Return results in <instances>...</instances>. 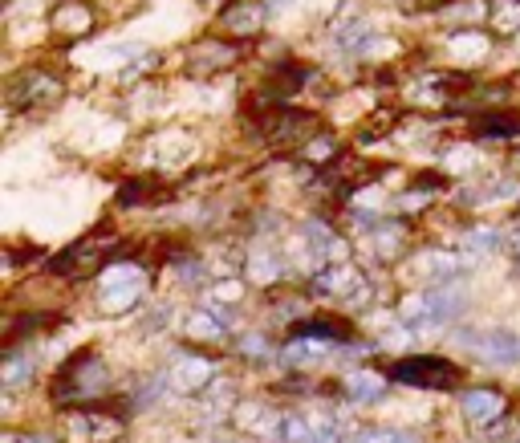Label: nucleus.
Listing matches in <instances>:
<instances>
[{
	"instance_id": "1",
	"label": "nucleus",
	"mask_w": 520,
	"mask_h": 443,
	"mask_svg": "<svg viewBox=\"0 0 520 443\" xmlns=\"http://www.w3.org/2000/svg\"><path fill=\"white\" fill-rule=\"evenodd\" d=\"M106 387H110V370H106V362H102L98 354L82 350L70 366L61 370L57 387H53V399H57L61 407H65V403H90V399H98Z\"/></svg>"
},
{
	"instance_id": "2",
	"label": "nucleus",
	"mask_w": 520,
	"mask_h": 443,
	"mask_svg": "<svg viewBox=\"0 0 520 443\" xmlns=\"http://www.w3.org/2000/svg\"><path fill=\"white\" fill-rule=\"evenodd\" d=\"M390 378L395 383H407V387H423V391H447L460 383V370H455L447 358H435V354H415V358H399L390 366Z\"/></svg>"
},
{
	"instance_id": "3",
	"label": "nucleus",
	"mask_w": 520,
	"mask_h": 443,
	"mask_svg": "<svg viewBox=\"0 0 520 443\" xmlns=\"http://www.w3.org/2000/svg\"><path fill=\"white\" fill-rule=\"evenodd\" d=\"M114 252H118V240L110 232H94V236L78 240L70 252H61V257L53 261V273H61V277H90V273H98L114 257Z\"/></svg>"
},
{
	"instance_id": "4",
	"label": "nucleus",
	"mask_w": 520,
	"mask_h": 443,
	"mask_svg": "<svg viewBox=\"0 0 520 443\" xmlns=\"http://www.w3.org/2000/svg\"><path fill=\"white\" fill-rule=\"evenodd\" d=\"M143 285H147V277H143L139 265H110V269H102L98 273V305H102V313L130 309L139 301Z\"/></svg>"
},
{
	"instance_id": "5",
	"label": "nucleus",
	"mask_w": 520,
	"mask_h": 443,
	"mask_svg": "<svg viewBox=\"0 0 520 443\" xmlns=\"http://www.w3.org/2000/svg\"><path fill=\"white\" fill-rule=\"evenodd\" d=\"M61 82L53 74H41V70H29V74H17L13 86H9V106L13 110H45L61 98Z\"/></svg>"
},
{
	"instance_id": "6",
	"label": "nucleus",
	"mask_w": 520,
	"mask_h": 443,
	"mask_svg": "<svg viewBox=\"0 0 520 443\" xmlns=\"http://www.w3.org/2000/svg\"><path fill=\"white\" fill-rule=\"evenodd\" d=\"M65 431H70V443H110L122 435V419L110 411H70Z\"/></svg>"
},
{
	"instance_id": "7",
	"label": "nucleus",
	"mask_w": 520,
	"mask_h": 443,
	"mask_svg": "<svg viewBox=\"0 0 520 443\" xmlns=\"http://www.w3.org/2000/svg\"><path fill=\"white\" fill-rule=\"evenodd\" d=\"M313 289H317L321 297H334V301H358V297H370L366 277H362L358 269H350V265H325V269H317Z\"/></svg>"
},
{
	"instance_id": "8",
	"label": "nucleus",
	"mask_w": 520,
	"mask_h": 443,
	"mask_svg": "<svg viewBox=\"0 0 520 443\" xmlns=\"http://www.w3.org/2000/svg\"><path fill=\"white\" fill-rule=\"evenodd\" d=\"M212 378H216V370H212L208 358L187 354V358H175V366L167 370V387L179 391V395H200Z\"/></svg>"
},
{
	"instance_id": "9",
	"label": "nucleus",
	"mask_w": 520,
	"mask_h": 443,
	"mask_svg": "<svg viewBox=\"0 0 520 443\" xmlns=\"http://www.w3.org/2000/svg\"><path fill=\"white\" fill-rule=\"evenodd\" d=\"M94 9L86 5V0H61V5L53 9V33L65 37V41H82L86 33H94Z\"/></svg>"
},
{
	"instance_id": "10",
	"label": "nucleus",
	"mask_w": 520,
	"mask_h": 443,
	"mask_svg": "<svg viewBox=\"0 0 520 443\" xmlns=\"http://www.w3.org/2000/svg\"><path fill=\"white\" fill-rule=\"evenodd\" d=\"M265 17H269L265 0H232V5L220 13V25H224L232 37H252V33H260Z\"/></svg>"
},
{
	"instance_id": "11",
	"label": "nucleus",
	"mask_w": 520,
	"mask_h": 443,
	"mask_svg": "<svg viewBox=\"0 0 520 443\" xmlns=\"http://www.w3.org/2000/svg\"><path fill=\"white\" fill-rule=\"evenodd\" d=\"M464 415H468L472 423H480V427L500 423V419L508 415V399H504L500 391H492V387L468 391V395H464Z\"/></svg>"
},
{
	"instance_id": "12",
	"label": "nucleus",
	"mask_w": 520,
	"mask_h": 443,
	"mask_svg": "<svg viewBox=\"0 0 520 443\" xmlns=\"http://www.w3.org/2000/svg\"><path fill=\"white\" fill-rule=\"evenodd\" d=\"M240 57V49L236 45H220V41H200L191 49V70L195 74H220V70H228L232 61Z\"/></svg>"
},
{
	"instance_id": "13",
	"label": "nucleus",
	"mask_w": 520,
	"mask_h": 443,
	"mask_svg": "<svg viewBox=\"0 0 520 443\" xmlns=\"http://www.w3.org/2000/svg\"><path fill=\"white\" fill-rule=\"evenodd\" d=\"M423 301H427V326L460 318V313H464V305H468V297H464V293H455L451 285H439V289L423 293Z\"/></svg>"
},
{
	"instance_id": "14",
	"label": "nucleus",
	"mask_w": 520,
	"mask_h": 443,
	"mask_svg": "<svg viewBox=\"0 0 520 443\" xmlns=\"http://www.w3.org/2000/svg\"><path fill=\"white\" fill-rule=\"evenodd\" d=\"M382 391H386V378H382L378 370L358 366V370H350V374H346V395H350L354 403H378V399H382Z\"/></svg>"
},
{
	"instance_id": "15",
	"label": "nucleus",
	"mask_w": 520,
	"mask_h": 443,
	"mask_svg": "<svg viewBox=\"0 0 520 443\" xmlns=\"http://www.w3.org/2000/svg\"><path fill=\"white\" fill-rule=\"evenodd\" d=\"M305 74H309L305 66H293V61H285V66H277L273 78L265 82V94L277 98V102H285L289 94H297V90L305 86Z\"/></svg>"
},
{
	"instance_id": "16",
	"label": "nucleus",
	"mask_w": 520,
	"mask_h": 443,
	"mask_svg": "<svg viewBox=\"0 0 520 443\" xmlns=\"http://www.w3.org/2000/svg\"><path fill=\"white\" fill-rule=\"evenodd\" d=\"M480 354L492 358V362H516L520 358V338L508 334V330H488L480 338Z\"/></svg>"
},
{
	"instance_id": "17",
	"label": "nucleus",
	"mask_w": 520,
	"mask_h": 443,
	"mask_svg": "<svg viewBox=\"0 0 520 443\" xmlns=\"http://www.w3.org/2000/svg\"><path fill=\"white\" fill-rule=\"evenodd\" d=\"M488 25L496 33H516L520 29V0H488Z\"/></svg>"
},
{
	"instance_id": "18",
	"label": "nucleus",
	"mask_w": 520,
	"mask_h": 443,
	"mask_svg": "<svg viewBox=\"0 0 520 443\" xmlns=\"http://www.w3.org/2000/svg\"><path fill=\"white\" fill-rule=\"evenodd\" d=\"M187 334L191 338H200V342H220L224 338V313H191V322H187Z\"/></svg>"
},
{
	"instance_id": "19",
	"label": "nucleus",
	"mask_w": 520,
	"mask_h": 443,
	"mask_svg": "<svg viewBox=\"0 0 520 443\" xmlns=\"http://www.w3.org/2000/svg\"><path fill=\"white\" fill-rule=\"evenodd\" d=\"M488 37L484 33H472V29H464V33H455L451 37V53L460 57V61H480V57H488Z\"/></svg>"
},
{
	"instance_id": "20",
	"label": "nucleus",
	"mask_w": 520,
	"mask_h": 443,
	"mask_svg": "<svg viewBox=\"0 0 520 443\" xmlns=\"http://www.w3.org/2000/svg\"><path fill=\"white\" fill-rule=\"evenodd\" d=\"M0 378H5L9 391H17V387H25L29 378H33V362L21 358V354H9V358H5V374H0Z\"/></svg>"
},
{
	"instance_id": "21",
	"label": "nucleus",
	"mask_w": 520,
	"mask_h": 443,
	"mask_svg": "<svg viewBox=\"0 0 520 443\" xmlns=\"http://www.w3.org/2000/svg\"><path fill=\"white\" fill-rule=\"evenodd\" d=\"M309 236V248H313V257H338V236L330 228H321V224H309L305 228Z\"/></svg>"
},
{
	"instance_id": "22",
	"label": "nucleus",
	"mask_w": 520,
	"mask_h": 443,
	"mask_svg": "<svg viewBox=\"0 0 520 443\" xmlns=\"http://www.w3.org/2000/svg\"><path fill=\"white\" fill-rule=\"evenodd\" d=\"M277 431H281V443H317V439H313L317 431H309V423H305L301 415H285V419L277 423Z\"/></svg>"
},
{
	"instance_id": "23",
	"label": "nucleus",
	"mask_w": 520,
	"mask_h": 443,
	"mask_svg": "<svg viewBox=\"0 0 520 443\" xmlns=\"http://www.w3.org/2000/svg\"><path fill=\"white\" fill-rule=\"evenodd\" d=\"M301 155H305V159H313V163H321V159H334V155H338V143L317 135V139H309V143L301 147Z\"/></svg>"
},
{
	"instance_id": "24",
	"label": "nucleus",
	"mask_w": 520,
	"mask_h": 443,
	"mask_svg": "<svg viewBox=\"0 0 520 443\" xmlns=\"http://www.w3.org/2000/svg\"><path fill=\"white\" fill-rule=\"evenodd\" d=\"M520 131V118H484L480 122V135H512Z\"/></svg>"
},
{
	"instance_id": "25",
	"label": "nucleus",
	"mask_w": 520,
	"mask_h": 443,
	"mask_svg": "<svg viewBox=\"0 0 520 443\" xmlns=\"http://www.w3.org/2000/svg\"><path fill=\"white\" fill-rule=\"evenodd\" d=\"M395 443H415V439H403V435H399V439H395Z\"/></svg>"
},
{
	"instance_id": "26",
	"label": "nucleus",
	"mask_w": 520,
	"mask_h": 443,
	"mask_svg": "<svg viewBox=\"0 0 520 443\" xmlns=\"http://www.w3.org/2000/svg\"><path fill=\"white\" fill-rule=\"evenodd\" d=\"M516 265H520V244H516Z\"/></svg>"
},
{
	"instance_id": "27",
	"label": "nucleus",
	"mask_w": 520,
	"mask_h": 443,
	"mask_svg": "<svg viewBox=\"0 0 520 443\" xmlns=\"http://www.w3.org/2000/svg\"><path fill=\"white\" fill-rule=\"evenodd\" d=\"M269 5H285V0H269Z\"/></svg>"
}]
</instances>
